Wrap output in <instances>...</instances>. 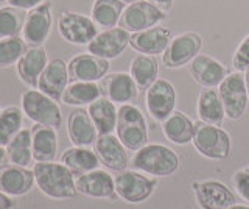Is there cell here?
I'll return each instance as SVG.
<instances>
[{
	"label": "cell",
	"mask_w": 249,
	"mask_h": 209,
	"mask_svg": "<svg viewBox=\"0 0 249 209\" xmlns=\"http://www.w3.org/2000/svg\"><path fill=\"white\" fill-rule=\"evenodd\" d=\"M37 189L53 200H70L78 195L76 176L62 162H36L33 166Z\"/></svg>",
	"instance_id": "obj_1"
},
{
	"label": "cell",
	"mask_w": 249,
	"mask_h": 209,
	"mask_svg": "<svg viewBox=\"0 0 249 209\" xmlns=\"http://www.w3.org/2000/svg\"><path fill=\"white\" fill-rule=\"evenodd\" d=\"M134 170L156 178L171 176L179 169L178 153L162 144H146L143 149L136 152L131 161Z\"/></svg>",
	"instance_id": "obj_2"
},
{
	"label": "cell",
	"mask_w": 249,
	"mask_h": 209,
	"mask_svg": "<svg viewBox=\"0 0 249 209\" xmlns=\"http://www.w3.org/2000/svg\"><path fill=\"white\" fill-rule=\"evenodd\" d=\"M117 137L129 152H139L148 142V123L136 105H120L117 113Z\"/></svg>",
	"instance_id": "obj_3"
},
{
	"label": "cell",
	"mask_w": 249,
	"mask_h": 209,
	"mask_svg": "<svg viewBox=\"0 0 249 209\" xmlns=\"http://www.w3.org/2000/svg\"><path fill=\"white\" fill-rule=\"evenodd\" d=\"M20 108L25 117L37 125L56 130L62 125V114L58 102L36 88H30L22 92Z\"/></svg>",
	"instance_id": "obj_4"
},
{
	"label": "cell",
	"mask_w": 249,
	"mask_h": 209,
	"mask_svg": "<svg viewBox=\"0 0 249 209\" xmlns=\"http://www.w3.org/2000/svg\"><path fill=\"white\" fill-rule=\"evenodd\" d=\"M192 144L199 154L207 159L223 161L231 154V136L226 130L206 122L195 123V136Z\"/></svg>",
	"instance_id": "obj_5"
},
{
	"label": "cell",
	"mask_w": 249,
	"mask_h": 209,
	"mask_svg": "<svg viewBox=\"0 0 249 209\" xmlns=\"http://www.w3.org/2000/svg\"><path fill=\"white\" fill-rule=\"evenodd\" d=\"M56 27L59 36L72 45H89L100 33L92 18L75 11H62Z\"/></svg>",
	"instance_id": "obj_6"
},
{
	"label": "cell",
	"mask_w": 249,
	"mask_h": 209,
	"mask_svg": "<svg viewBox=\"0 0 249 209\" xmlns=\"http://www.w3.org/2000/svg\"><path fill=\"white\" fill-rule=\"evenodd\" d=\"M218 94L224 105L226 117L240 120L248 110V89L245 83V72H231L218 86Z\"/></svg>",
	"instance_id": "obj_7"
},
{
	"label": "cell",
	"mask_w": 249,
	"mask_h": 209,
	"mask_svg": "<svg viewBox=\"0 0 249 209\" xmlns=\"http://www.w3.org/2000/svg\"><path fill=\"white\" fill-rule=\"evenodd\" d=\"M156 188H158V181L145 176L139 170L124 169L115 176L117 197L131 205H139L146 201L154 193Z\"/></svg>",
	"instance_id": "obj_8"
},
{
	"label": "cell",
	"mask_w": 249,
	"mask_h": 209,
	"mask_svg": "<svg viewBox=\"0 0 249 209\" xmlns=\"http://www.w3.org/2000/svg\"><path fill=\"white\" fill-rule=\"evenodd\" d=\"M165 19V11L158 8L148 0H140V2L126 5V8H124L120 18L119 27L124 28L129 33H137L153 28L156 25H162V22Z\"/></svg>",
	"instance_id": "obj_9"
},
{
	"label": "cell",
	"mask_w": 249,
	"mask_h": 209,
	"mask_svg": "<svg viewBox=\"0 0 249 209\" xmlns=\"http://www.w3.org/2000/svg\"><path fill=\"white\" fill-rule=\"evenodd\" d=\"M202 49V38L195 32H185L173 38L163 52L162 61L168 69H178L192 63V59L199 55Z\"/></svg>",
	"instance_id": "obj_10"
},
{
	"label": "cell",
	"mask_w": 249,
	"mask_h": 209,
	"mask_svg": "<svg viewBox=\"0 0 249 209\" xmlns=\"http://www.w3.org/2000/svg\"><path fill=\"white\" fill-rule=\"evenodd\" d=\"M176 102V89L165 78H158L146 89V110L156 122H163L170 114H173Z\"/></svg>",
	"instance_id": "obj_11"
},
{
	"label": "cell",
	"mask_w": 249,
	"mask_h": 209,
	"mask_svg": "<svg viewBox=\"0 0 249 209\" xmlns=\"http://www.w3.org/2000/svg\"><path fill=\"white\" fill-rule=\"evenodd\" d=\"M53 6L52 2H44L42 5L27 11L25 24L22 30V38L27 45H44L49 39L53 27Z\"/></svg>",
	"instance_id": "obj_12"
},
{
	"label": "cell",
	"mask_w": 249,
	"mask_h": 209,
	"mask_svg": "<svg viewBox=\"0 0 249 209\" xmlns=\"http://www.w3.org/2000/svg\"><path fill=\"white\" fill-rule=\"evenodd\" d=\"M129 39L131 33L122 27L106 28L100 32L95 36V39L88 45V52L98 58L111 61L122 55L124 49L129 45Z\"/></svg>",
	"instance_id": "obj_13"
},
{
	"label": "cell",
	"mask_w": 249,
	"mask_h": 209,
	"mask_svg": "<svg viewBox=\"0 0 249 209\" xmlns=\"http://www.w3.org/2000/svg\"><path fill=\"white\" fill-rule=\"evenodd\" d=\"M195 197L201 209H229L237 203V197L221 181H195Z\"/></svg>",
	"instance_id": "obj_14"
},
{
	"label": "cell",
	"mask_w": 249,
	"mask_h": 209,
	"mask_svg": "<svg viewBox=\"0 0 249 209\" xmlns=\"http://www.w3.org/2000/svg\"><path fill=\"white\" fill-rule=\"evenodd\" d=\"M76 190L84 197L97 200H115V178L103 169L76 176Z\"/></svg>",
	"instance_id": "obj_15"
},
{
	"label": "cell",
	"mask_w": 249,
	"mask_h": 209,
	"mask_svg": "<svg viewBox=\"0 0 249 209\" xmlns=\"http://www.w3.org/2000/svg\"><path fill=\"white\" fill-rule=\"evenodd\" d=\"M36 186L33 169L6 162L0 166V192L13 198L25 197Z\"/></svg>",
	"instance_id": "obj_16"
},
{
	"label": "cell",
	"mask_w": 249,
	"mask_h": 209,
	"mask_svg": "<svg viewBox=\"0 0 249 209\" xmlns=\"http://www.w3.org/2000/svg\"><path fill=\"white\" fill-rule=\"evenodd\" d=\"M69 66V75L70 81H89V83H98L105 78L109 72L107 59L98 58L92 53H80L70 58L67 63Z\"/></svg>",
	"instance_id": "obj_17"
},
{
	"label": "cell",
	"mask_w": 249,
	"mask_h": 209,
	"mask_svg": "<svg viewBox=\"0 0 249 209\" xmlns=\"http://www.w3.org/2000/svg\"><path fill=\"white\" fill-rule=\"evenodd\" d=\"M100 89L101 95L119 105L132 103L139 95V88L134 78L126 72H114L106 75L100 81Z\"/></svg>",
	"instance_id": "obj_18"
},
{
	"label": "cell",
	"mask_w": 249,
	"mask_h": 209,
	"mask_svg": "<svg viewBox=\"0 0 249 209\" xmlns=\"http://www.w3.org/2000/svg\"><path fill=\"white\" fill-rule=\"evenodd\" d=\"M70 84L69 66L64 59L53 58L49 61V64L44 69L41 78L37 81V88L41 92L52 97L56 102H61L62 94Z\"/></svg>",
	"instance_id": "obj_19"
},
{
	"label": "cell",
	"mask_w": 249,
	"mask_h": 209,
	"mask_svg": "<svg viewBox=\"0 0 249 209\" xmlns=\"http://www.w3.org/2000/svg\"><path fill=\"white\" fill-rule=\"evenodd\" d=\"M49 61L50 59L44 45H28L19 63L16 64L19 80L28 88H37V81Z\"/></svg>",
	"instance_id": "obj_20"
},
{
	"label": "cell",
	"mask_w": 249,
	"mask_h": 209,
	"mask_svg": "<svg viewBox=\"0 0 249 209\" xmlns=\"http://www.w3.org/2000/svg\"><path fill=\"white\" fill-rule=\"evenodd\" d=\"M192 78L202 88H218L231 72L213 57L199 53L189 64Z\"/></svg>",
	"instance_id": "obj_21"
},
{
	"label": "cell",
	"mask_w": 249,
	"mask_h": 209,
	"mask_svg": "<svg viewBox=\"0 0 249 209\" xmlns=\"http://www.w3.org/2000/svg\"><path fill=\"white\" fill-rule=\"evenodd\" d=\"M171 32L170 28L163 25H156L153 28L143 30V32L131 33L129 45L136 52L143 53V55H163V52L171 42Z\"/></svg>",
	"instance_id": "obj_22"
},
{
	"label": "cell",
	"mask_w": 249,
	"mask_h": 209,
	"mask_svg": "<svg viewBox=\"0 0 249 209\" xmlns=\"http://www.w3.org/2000/svg\"><path fill=\"white\" fill-rule=\"evenodd\" d=\"M93 145H95L93 150L97 152L100 162L106 169L122 172L128 167V150L114 133L100 134Z\"/></svg>",
	"instance_id": "obj_23"
},
{
	"label": "cell",
	"mask_w": 249,
	"mask_h": 209,
	"mask_svg": "<svg viewBox=\"0 0 249 209\" xmlns=\"http://www.w3.org/2000/svg\"><path fill=\"white\" fill-rule=\"evenodd\" d=\"M67 136L72 145L76 147H90L95 144L98 131L93 125L88 110L75 108L69 113L67 117Z\"/></svg>",
	"instance_id": "obj_24"
},
{
	"label": "cell",
	"mask_w": 249,
	"mask_h": 209,
	"mask_svg": "<svg viewBox=\"0 0 249 209\" xmlns=\"http://www.w3.org/2000/svg\"><path fill=\"white\" fill-rule=\"evenodd\" d=\"M30 130H31V145H33L35 162L54 161V158H56V154H58L56 128L35 123Z\"/></svg>",
	"instance_id": "obj_25"
},
{
	"label": "cell",
	"mask_w": 249,
	"mask_h": 209,
	"mask_svg": "<svg viewBox=\"0 0 249 209\" xmlns=\"http://www.w3.org/2000/svg\"><path fill=\"white\" fill-rule=\"evenodd\" d=\"M59 162H62L66 167L72 170L75 176L100 169L101 164L95 150H92L90 147H76V145H72L70 149L62 152Z\"/></svg>",
	"instance_id": "obj_26"
},
{
	"label": "cell",
	"mask_w": 249,
	"mask_h": 209,
	"mask_svg": "<svg viewBox=\"0 0 249 209\" xmlns=\"http://www.w3.org/2000/svg\"><path fill=\"white\" fill-rule=\"evenodd\" d=\"M196 111L201 122L210 123V125H218V127L221 125L226 119V111L221 102V97L218 94V89L215 88L201 89L198 95Z\"/></svg>",
	"instance_id": "obj_27"
},
{
	"label": "cell",
	"mask_w": 249,
	"mask_h": 209,
	"mask_svg": "<svg viewBox=\"0 0 249 209\" xmlns=\"http://www.w3.org/2000/svg\"><path fill=\"white\" fill-rule=\"evenodd\" d=\"M162 131L170 142L176 145H187L193 141L195 122L181 111H175L162 122Z\"/></svg>",
	"instance_id": "obj_28"
},
{
	"label": "cell",
	"mask_w": 249,
	"mask_h": 209,
	"mask_svg": "<svg viewBox=\"0 0 249 209\" xmlns=\"http://www.w3.org/2000/svg\"><path fill=\"white\" fill-rule=\"evenodd\" d=\"M88 113L95 125L98 136L100 134H111L115 131L117 127V113L119 110L115 108V103L109 98L101 95L98 100L92 102L88 106Z\"/></svg>",
	"instance_id": "obj_29"
},
{
	"label": "cell",
	"mask_w": 249,
	"mask_h": 209,
	"mask_svg": "<svg viewBox=\"0 0 249 209\" xmlns=\"http://www.w3.org/2000/svg\"><path fill=\"white\" fill-rule=\"evenodd\" d=\"M6 162L20 167H30L33 164V145H31V130H20L6 147Z\"/></svg>",
	"instance_id": "obj_30"
},
{
	"label": "cell",
	"mask_w": 249,
	"mask_h": 209,
	"mask_svg": "<svg viewBox=\"0 0 249 209\" xmlns=\"http://www.w3.org/2000/svg\"><path fill=\"white\" fill-rule=\"evenodd\" d=\"M124 8L126 3L122 0H93L90 18L97 27H101L103 30L112 28L119 25Z\"/></svg>",
	"instance_id": "obj_31"
},
{
	"label": "cell",
	"mask_w": 249,
	"mask_h": 209,
	"mask_svg": "<svg viewBox=\"0 0 249 209\" xmlns=\"http://www.w3.org/2000/svg\"><path fill=\"white\" fill-rule=\"evenodd\" d=\"M101 97V89L98 83L89 81H72L62 94L61 102L67 106L83 108L89 106Z\"/></svg>",
	"instance_id": "obj_32"
},
{
	"label": "cell",
	"mask_w": 249,
	"mask_h": 209,
	"mask_svg": "<svg viewBox=\"0 0 249 209\" xmlns=\"http://www.w3.org/2000/svg\"><path fill=\"white\" fill-rule=\"evenodd\" d=\"M131 76L134 78L139 91H146L159 76V63L151 55L139 53L131 61Z\"/></svg>",
	"instance_id": "obj_33"
},
{
	"label": "cell",
	"mask_w": 249,
	"mask_h": 209,
	"mask_svg": "<svg viewBox=\"0 0 249 209\" xmlns=\"http://www.w3.org/2000/svg\"><path fill=\"white\" fill-rule=\"evenodd\" d=\"M23 114L20 106L10 105L0 110V145L6 147L20 130H23Z\"/></svg>",
	"instance_id": "obj_34"
},
{
	"label": "cell",
	"mask_w": 249,
	"mask_h": 209,
	"mask_svg": "<svg viewBox=\"0 0 249 209\" xmlns=\"http://www.w3.org/2000/svg\"><path fill=\"white\" fill-rule=\"evenodd\" d=\"M27 11L11 5L0 6V39L20 36L25 24Z\"/></svg>",
	"instance_id": "obj_35"
},
{
	"label": "cell",
	"mask_w": 249,
	"mask_h": 209,
	"mask_svg": "<svg viewBox=\"0 0 249 209\" xmlns=\"http://www.w3.org/2000/svg\"><path fill=\"white\" fill-rule=\"evenodd\" d=\"M27 42L22 36H13L0 39V71L10 69L19 63V59L27 50Z\"/></svg>",
	"instance_id": "obj_36"
},
{
	"label": "cell",
	"mask_w": 249,
	"mask_h": 209,
	"mask_svg": "<svg viewBox=\"0 0 249 209\" xmlns=\"http://www.w3.org/2000/svg\"><path fill=\"white\" fill-rule=\"evenodd\" d=\"M232 66L238 72H245L249 67V35L240 42L235 53L232 57Z\"/></svg>",
	"instance_id": "obj_37"
},
{
	"label": "cell",
	"mask_w": 249,
	"mask_h": 209,
	"mask_svg": "<svg viewBox=\"0 0 249 209\" xmlns=\"http://www.w3.org/2000/svg\"><path fill=\"white\" fill-rule=\"evenodd\" d=\"M232 184H233V188H235L237 193L240 195V198H243L245 201L249 203V170L243 169V170H238V172L233 173Z\"/></svg>",
	"instance_id": "obj_38"
},
{
	"label": "cell",
	"mask_w": 249,
	"mask_h": 209,
	"mask_svg": "<svg viewBox=\"0 0 249 209\" xmlns=\"http://www.w3.org/2000/svg\"><path fill=\"white\" fill-rule=\"evenodd\" d=\"M47 0H8V5L16 6V8H20L23 11H30L36 8V6L42 5Z\"/></svg>",
	"instance_id": "obj_39"
},
{
	"label": "cell",
	"mask_w": 249,
	"mask_h": 209,
	"mask_svg": "<svg viewBox=\"0 0 249 209\" xmlns=\"http://www.w3.org/2000/svg\"><path fill=\"white\" fill-rule=\"evenodd\" d=\"M0 209H16V201L13 197L0 192Z\"/></svg>",
	"instance_id": "obj_40"
},
{
	"label": "cell",
	"mask_w": 249,
	"mask_h": 209,
	"mask_svg": "<svg viewBox=\"0 0 249 209\" xmlns=\"http://www.w3.org/2000/svg\"><path fill=\"white\" fill-rule=\"evenodd\" d=\"M148 2H151L153 5H156L158 8L163 10L165 13L171 10V6H173V0H148Z\"/></svg>",
	"instance_id": "obj_41"
},
{
	"label": "cell",
	"mask_w": 249,
	"mask_h": 209,
	"mask_svg": "<svg viewBox=\"0 0 249 209\" xmlns=\"http://www.w3.org/2000/svg\"><path fill=\"white\" fill-rule=\"evenodd\" d=\"M6 164V149L0 145V166Z\"/></svg>",
	"instance_id": "obj_42"
},
{
	"label": "cell",
	"mask_w": 249,
	"mask_h": 209,
	"mask_svg": "<svg viewBox=\"0 0 249 209\" xmlns=\"http://www.w3.org/2000/svg\"><path fill=\"white\" fill-rule=\"evenodd\" d=\"M245 83H246V89H248V95H249V67L245 71Z\"/></svg>",
	"instance_id": "obj_43"
},
{
	"label": "cell",
	"mask_w": 249,
	"mask_h": 209,
	"mask_svg": "<svg viewBox=\"0 0 249 209\" xmlns=\"http://www.w3.org/2000/svg\"><path fill=\"white\" fill-rule=\"evenodd\" d=\"M229 209H249V205H238V203H235L233 206H231Z\"/></svg>",
	"instance_id": "obj_44"
},
{
	"label": "cell",
	"mask_w": 249,
	"mask_h": 209,
	"mask_svg": "<svg viewBox=\"0 0 249 209\" xmlns=\"http://www.w3.org/2000/svg\"><path fill=\"white\" fill-rule=\"evenodd\" d=\"M122 2H124L126 5H131V3H136V2H140V0H122Z\"/></svg>",
	"instance_id": "obj_45"
},
{
	"label": "cell",
	"mask_w": 249,
	"mask_h": 209,
	"mask_svg": "<svg viewBox=\"0 0 249 209\" xmlns=\"http://www.w3.org/2000/svg\"><path fill=\"white\" fill-rule=\"evenodd\" d=\"M5 2H8V0H0V5H2V3H5Z\"/></svg>",
	"instance_id": "obj_46"
},
{
	"label": "cell",
	"mask_w": 249,
	"mask_h": 209,
	"mask_svg": "<svg viewBox=\"0 0 249 209\" xmlns=\"http://www.w3.org/2000/svg\"><path fill=\"white\" fill-rule=\"evenodd\" d=\"M246 169H248V170H249V166H248V167H246Z\"/></svg>",
	"instance_id": "obj_47"
},
{
	"label": "cell",
	"mask_w": 249,
	"mask_h": 209,
	"mask_svg": "<svg viewBox=\"0 0 249 209\" xmlns=\"http://www.w3.org/2000/svg\"><path fill=\"white\" fill-rule=\"evenodd\" d=\"M0 110H2V108H0Z\"/></svg>",
	"instance_id": "obj_48"
}]
</instances>
